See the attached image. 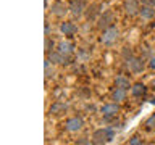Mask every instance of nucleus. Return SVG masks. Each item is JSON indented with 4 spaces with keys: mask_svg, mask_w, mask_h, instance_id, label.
<instances>
[{
    "mask_svg": "<svg viewBox=\"0 0 155 145\" xmlns=\"http://www.w3.org/2000/svg\"><path fill=\"white\" fill-rule=\"evenodd\" d=\"M113 137H115V130L113 129L111 127H102V129L94 130V134H92V143L102 145V143L111 142Z\"/></svg>",
    "mask_w": 155,
    "mask_h": 145,
    "instance_id": "f257e3e1",
    "label": "nucleus"
},
{
    "mask_svg": "<svg viewBox=\"0 0 155 145\" xmlns=\"http://www.w3.org/2000/svg\"><path fill=\"white\" fill-rule=\"evenodd\" d=\"M118 37H120L118 27L110 26V27L104 29V34H102V37H100V42L104 44V45H111V44H115L116 40H118Z\"/></svg>",
    "mask_w": 155,
    "mask_h": 145,
    "instance_id": "f03ea898",
    "label": "nucleus"
},
{
    "mask_svg": "<svg viewBox=\"0 0 155 145\" xmlns=\"http://www.w3.org/2000/svg\"><path fill=\"white\" fill-rule=\"evenodd\" d=\"M84 127V119L79 118V116H73V118H68L65 123V129L68 132H78Z\"/></svg>",
    "mask_w": 155,
    "mask_h": 145,
    "instance_id": "7ed1b4c3",
    "label": "nucleus"
},
{
    "mask_svg": "<svg viewBox=\"0 0 155 145\" xmlns=\"http://www.w3.org/2000/svg\"><path fill=\"white\" fill-rule=\"evenodd\" d=\"M113 21H115V14L113 11H104L99 16V19H97V27L99 29H107L110 26H113Z\"/></svg>",
    "mask_w": 155,
    "mask_h": 145,
    "instance_id": "20e7f679",
    "label": "nucleus"
},
{
    "mask_svg": "<svg viewBox=\"0 0 155 145\" xmlns=\"http://www.w3.org/2000/svg\"><path fill=\"white\" fill-rule=\"evenodd\" d=\"M126 61H128V68L133 72H142L144 68H145V63H144V58H139V56H133L131 55L129 58H126Z\"/></svg>",
    "mask_w": 155,
    "mask_h": 145,
    "instance_id": "39448f33",
    "label": "nucleus"
},
{
    "mask_svg": "<svg viewBox=\"0 0 155 145\" xmlns=\"http://www.w3.org/2000/svg\"><path fill=\"white\" fill-rule=\"evenodd\" d=\"M139 3H140L139 0H124L123 2L124 13L128 14V16H136V14H139V11H140Z\"/></svg>",
    "mask_w": 155,
    "mask_h": 145,
    "instance_id": "423d86ee",
    "label": "nucleus"
},
{
    "mask_svg": "<svg viewBox=\"0 0 155 145\" xmlns=\"http://www.w3.org/2000/svg\"><path fill=\"white\" fill-rule=\"evenodd\" d=\"M68 8H70V13L73 14V18H79V16H82V13L86 10L84 0H71Z\"/></svg>",
    "mask_w": 155,
    "mask_h": 145,
    "instance_id": "0eeeda50",
    "label": "nucleus"
},
{
    "mask_svg": "<svg viewBox=\"0 0 155 145\" xmlns=\"http://www.w3.org/2000/svg\"><path fill=\"white\" fill-rule=\"evenodd\" d=\"M102 114L105 116V118H113V116L118 114L120 111V106H118V102H115V103H107L100 108Z\"/></svg>",
    "mask_w": 155,
    "mask_h": 145,
    "instance_id": "6e6552de",
    "label": "nucleus"
},
{
    "mask_svg": "<svg viewBox=\"0 0 155 145\" xmlns=\"http://www.w3.org/2000/svg\"><path fill=\"white\" fill-rule=\"evenodd\" d=\"M50 11L55 14V16H65V14L70 11V8H68V5H65L61 2V0H57V2H53L52 3V8H50Z\"/></svg>",
    "mask_w": 155,
    "mask_h": 145,
    "instance_id": "1a4fd4ad",
    "label": "nucleus"
},
{
    "mask_svg": "<svg viewBox=\"0 0 155 145\" xmlns=\"http://www.w3.org/2000/svg\"><path fill=\"white\" fill-rule=\"evenodd\" d=\"M60 31L61 34H65V36H74L76 31H78V26L73 21H65L60 24Z\"/></svg>",
    "mask_w": 155,
    "mask_h": 145,
    "instance_id": "9d476101",
    "label": "nucleus"
},
{
    "mask_svg": "<svg viewBox=\"0 0 155 145\" xmlns=\"http://www.w3.org/2000/svg\"><path fill=\"white\" fill-rule=\"evenodd\" d=\"M66 110H68V105L65 103V102H55V103L50 105L48 113L50 114H61V113H65Z\"/></svg>",
    "mask_w": 155,
    "mask_h": 145,
    "instance_id": "9b49d317",
    "label": "nucleus"
},
{
    "mask_svg": "<svg viewBox=\"0 0 155 145\" xmlns=\"http://www.w3.org/2000/svg\"><path fill=\"white\" fill-rule=\"evenodd\" d=\"M47 56L50 58V61L53 63V65H65V63H66V55H63V53L58 52V50L48 53Z\"/></svg>",
    "mask_w": 155,
    "mask_h": 145,
    "instance_id": "f8f14e48",
    "label": "nucleus"
},
{
    "mask_svg": "<svg viewBox=\"0 0 155 145\" xmlns=\"http://www.w3.org/2000/svg\"><path fill=\"white\" fill-rule=\"evenodd\" d=\"M57 50L58 52H61L63 55H71L73 53V50H74V47H73V44L71 42H68V40H61L60 44L57 45Z\"/></svg>",
    "mask_w": 155,
    "mask_h": 145,
    "instance_id": "ddd939ff",
    "label": "nucleus"
},
{
    "mask_svg": "<svg viewBox=\"0 0 155 145\" xmlns=\"http://www.w3.org/2000/svg\"><path fill=\"white\" fill-rule=\"evenodd\" d=\"M53 63L50 61V58H45L44 60V74H45V81H48L50 77H53V74H55V71H53Z\"/></svg>",
    "mask_w": 155,
    "mask_h": 145,
    "instance_id": "4468645a",
    "label": "nucleus"
},
{
    "mask_svg": "<svg viewBox=\"0 0 155 145\" xmlns=\"http://www.w3.org/2000/svg\"><path fill=\"white\" fill-rule=\"evenodd\" d=\"M139 14L142 16V19H152L155 18V7H145V5H142Z\"/></svg>",
    "mask_w": 155,
    "mask_h": 145,
    "instance_id": "2eb2a0df",
    "label": "nucleus"
},
{
    "mask_svg": "<svg viewBox=\"0 0 155 145\" xmlns=\"http://www.w3.org/2000/svg\"><path fill=\"white\" fill-rule=\"evenodd\" d=\"M111 98H113L115 102H124L126 100V89L115 87L113 92H111Z\"/></svg>",
    "mask_w": 155,
    "mask_h": 145,
    "instance_id": "dca6fc26",
    "label": "nucleus"
},
{
    "mask_svg": "<svg viewBox=\"0 0 155 145\" xmlns=\"http://www.w3.org/2000/svg\"><path fill=\"white\" fill-rule=\"evenodd\" d=\"M115 87H121V89H126L128 90L131 84H129V79L126 76L123 74H120V76H116V79H115Z\"/></svg>",
    "mask_w": 155,
    "mask_h": 145,
    "instance_id": "f3484780",
    "label": "nucleus"
},
{
    "mask_svg": "<svg viewBox=\"0 0 155 145\" xmlns=\"http://www.w3.org/2000/svg\"><path fill=\"white\" fill-rule=\"evenodd\" d=\"M145 92H147V87H145L144 84H140V82H137V84H134L133 87H131V94H133L134 97H142Z\"/></svg>",
    "mask_w": 155,
    "mask_h": 145,
    "instance_id": "a211bd4d",
    "label": "nucleus"
},
{
    "mask_svg": "<svg viewBox=\"0 0 155 145\" xmlns=\"http://www.w3.org/2000/svg\"><path fill=\"white\" fill-rule=\"evenodd\" d=\"M53 45H55V44H53V40L50 39V36H45V40H44V52H45V55H48V53H52L53 50Z\"/></svg>",
    "mask_w": 155,
    "mask_h": 145,
    "instance_id": "6ab92c4d",
    "label": "nucleus"
},
{
    "mask_svg": "<svg viewBox=\"0 0 155 145\" xmlns=\"http://www.w3.org/2000/svg\"><path fill=\"white\" fill-rule=\"evenodd\" d=\"M99 8H100V5H99V3L91 5V7L87 8V14H86V18L89 19V21H91V19H94V14H95V13H99Z\"/></svg>",
    "mask_w": 155,
    "mask_h": 145,
    "instance_id": "aec40b11",
    "label": "nucleus"
},
{
    "mask_svg": "<svg viewBox=\"0 0 155 145\" xmlns=\"http://www.w3.org/2000/svg\"><path fill=\"white\" fill-rule=\"evenodd\" d=\"M145 127H147L149 130L155 129V113H153L152 116H149V119L145 121Z\"/></svg>",
    "mask_w": 155,
    "mask_h": 145,
    "instance_id": "412c9836",
    "label": "nucleus"
},
{
    "mask_svg": "<svg viewBox=\"0 0 155 145\" xmlns=\"http://www.w3.org/2000/svg\"><path fill=\"white\" fill-rule=\"evenodd\" d=\"M140 143H142V140H140L139 137H136V135L133 139H129V145H140Z\"/></svg>",
    "mask_w": 155,
    "mask_h": 145,
    "instance_id": "4be33fe9",
    "label": "nucleus"
},
{
    "mask_svg": "<svg viewBox=\"0 0 155 145\" xmlns=\"http://www.w3.org/2000/svg\"><path fill=\"white\" fill-rule=\"evenodd\" d=\"M139 2L145 7H155V0H139Z\"/></svg>",
    "mask_w": 155,
    "mask_h": 145,
    "instance_id": "5701e85b",
    "label": "nucleus"
},
{
    "mask_svg": "<svg viewBox=\"0 0 155 145\" xmlns=\"http://www.w3.org/2000/svg\"><path fill=\"white\" fill-rule=\"evenodd\" d=\"M45 36H50V23L45 21Z\"/></svg>",
    "mask_w": 155,
    "mask_h": 145,
    "instance_id": "b1692460",
    "label": "nucleus"
},
{
    "mask_svg": "<svg viewBox=\"0 0 155 145\" xmlns=\"http://www.w3.org/2000/svg\"><path fill=\"white\" fill-rule=\"evenodd\" d=\"M149 68L155 69V56H153V58H150V61H149Z\"/></svg>",
    "mask_w": 155,
    "mask_h": 145,
    "instance_id": "393cba45",
    "label": "nucleus"
},
{
    "mask_svg": "<svg viewBox=\"0 0 155 145\" xmlns=\"http://www.w3.org/2000/svg\"><path fill=\"white\" fill-rule=\"evenodd\" d=\"M92 140H86V137H82V139H79L78 140V143H91Z\"/></svg>",
    "mask_w": 155,
    "mask_h": 145,
    "instance_id": "a878e982",
    "label": "nucleus"
},
{
    "mask_svg": "<svg viewBox=\"0 0 155 145\" xmlns=\"http://www.w3.org/2000/svg\"><path fill=\"white\" fill-rule=\"evenodd\" d=\"M150 103H152V105H155V97H153L152 100H150Z\"/></svg>",
    "mask_w": 155,
    "mask_h": 145,
    "instance_id": "bb28decb",
    "label": "nucleus"
},
{
    "mask_svg": "<svg viewBox=\"0 0 155 145\" xmlns=\"http://www.w3.org/2000/svg\"><path fill=\"white\" fill-rule=\"evenodd\" d=\"M45 7H48V0H45Z\"/></svg>",
    "mask_w": 155,
    "mask_h": 145,
    "instance_id": "cd10ccee",
    "label": "nucleus"
}]
</instances>
